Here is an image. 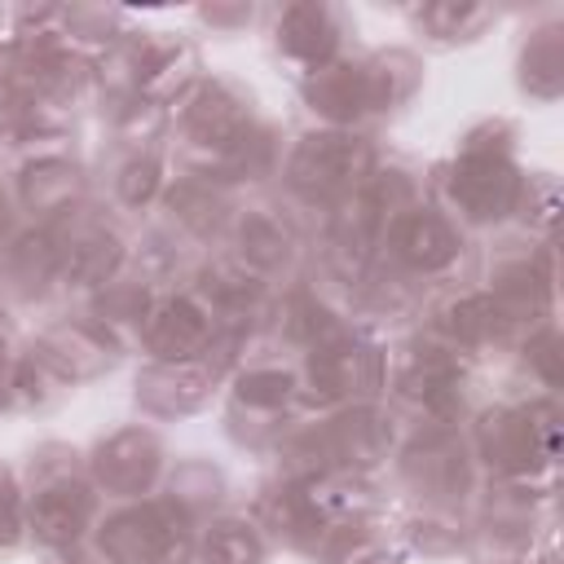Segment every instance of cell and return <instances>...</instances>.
I'll return each instance as SVG.
<instances>
[{"label": "cell", "instance_id": "1", "mask_svg": "<svg viewBox=\"0 0 564 564\" xmlns=\"http://www.w3.org/2000/svg\"><path fill=\"white\" fill-rule=\"evenodd\" d=\"M560 441V410L551 397L529 401L524 410L498 405L485 410L476 423V449L502 480H529L538 467L555 458Z\"/></svg>", "mask_w": 564, "mask_h": 564}, {"label": "cell", "instance_id": "2", "mask_svg": "<svg viewBox=\"0 0 564 564\" xmlns=\"http://www.w3.org/2000/svg\"><path fill=\"white\" fill-rule=\"evenodd\" d=\"M189 516L172 502H141L101 524V555L110 564H185L189 560Z\"/></svg>", "mask_w": 564, "mask_h": 564}, {"label": "cell", "instance_id": "3", "mask_svg": "<svg viewBox=\"0 0 564 564\" xmlns=\"http://www.w3.org/2000/svg\"><path fill=\"white\" fill-rule=\"evenodd\" d=\"M370 172V145L344 128L308 132L286 159V185L304 198H344Z\"/></svg>", "mask_w": 564, "mask_h": 564}, {"label": "cell", "instance_id": "4", "mask_svg": "<svg viewBox=\"0 0 564 564\" xmlns=\"http://www.w3.org/2000/svg\"><path fill=\"white\" fill-rule=\"evenodd\" d=\"M48 234L57 247V278L79 282V286H101L115 278L123 260V238L115 234V225L70 207L66 216H57V229Z\"/></svg>", "mask_w": 564, "mask_h": 564}, {"label": "cell", "instance_id": "5", "mask_svg": "<svg viewBox=\"0 0 564 564\" xmlns=\"http://www.w3.org/2000/svg\"><path fill=\"white\" fill-rule=\"evenodd\" d=\"M405 480L436 502H463L471 489V458L454 427H423L401 454Z\"/></svg>", "mask_w": 564, "mask_h": 564}, {"label": "cell", "instance_id": "6", "mask_svg": "<svg viewBox=\"0 0 564 564\" xmlns=\"http://www.w3.org/2000/svg\"><path fill=\"white\" fill-rule=\"evenodd\" d=\"M516 194H520V172L511 167V159H463L458 154L454 167L445 172V198L471 225H489L516 212Z\"/></svg>", "mask_w": 564, "mask_h": 564}, {"label": "cell", "instance_id": "7", "mask_svg": "<svg viewBox=\"0 0 564 564\" xmlns=\"http://www.w3.org/2000/svg\"><path fill=\"white\" fill-rule=\"evenodd\" d=\"M137 335L154 352V361H189L212 348L216 317L207 313V304L198 295H172V300L150 304Z\"/></svg>", "mask_w": 564, "mask_h": 564}, {"label": "cell", "instance_id": "8", "mask_svg": "<svg viewBox=\"0 0 564 564\" xmlns=\"http://www.w3.org/2000/svg\"><path fill=\"white\" fill-rule=\"evenodd\" d=\"M379 383H383L379 348L352 335L308 352V397L317 401H357V397H370Z\"/></svg>", "mask_w": 564, "mask_h": 564}, {"label": "cell", "instance_id": "9", "mask_svg": "<svg viewBox=\"0 0 564 564\" xmlns=\"http://www.w3.org/2000/svg\"><path fill=\"white\" fill-rule=\"evenodd\" d=\"M216 375H220V366L207 352L189 357V361H154L137 375V405L150 414H163V419L194 414L212 397Z\"/></svg>", "mask_w": 564, "mask_h": 564}, {"label": "cell", "instance_id": "10", "mask_svg": "<svg viewBox=\"0 0 564 564\" xmlns=\"http://www.w3.org/2000/svg\"><path fill=\"white\" fill-rule=\"evenodd\" d=\"M159 463H163L159 436L145 432V427H123V432H115L110 441L97 445V454H93V480L106 494L132 498V494H145L154 485Z\"/></svg>", "mask_w": 564, "mask_h": 564}, {"label": "cell", "instance_id": "11", "mask_svg": "<svg viewBox=\"0 0 564 564\" xmlns=\"http://www.w3.org/2000/svg\"><path fill=\"white\" fill-rule=\"evenodd\" d=\"M278 53L300 62L304 70H317L335 62V48L344 40V13L335 4H286L273 22Z\"/></svg>", "mask_w": 564, "mask_h": 564}, {"label": "cell", "instance_id": "12", "mask_svg": "<svg viewBox=\"0 0 564 564\" xmlns=\"http://www.w3.org/2000/svg\"><path fill=\"white\" fill-rule=\"evenodd\" d=\"M35 357H44L66 383H88V379L106 375L119 352H115V344L106 339L101 326H88V322H53L35 339Z\"/></svg>", "mask_w": 564, "mask_h": 564}, {"label": "cell", "instance_id": "13", "mask_svg": "<svg viewBox=\"0 0 564 564\" xmlns=\"http://www.w3.org/2000/svg\"><path fill=\"white\" fill-rule=\"evenodd\" d=\"M93 507H97L93 485H84V480H75V476H62V480L35 485L26 524H31L35 538L48 542V546H75L79 533H84L88 520H93Z\"/></svg>", "mask_w": 564, "mask_h": 564}, {"label": "cell", "instance_id": "14", "mask_svg": "<svg viewBox=\"0 0 564 564\" xmlns=\"http://www.w3.org/2000/svg\"><path fill=\"white\" fill-rule=\"evenodd\" d=\"M392 247H397L405 269H414V273H445L458 260L463 238H458L449 216H441L432 207H410L392 225Z\"/></svg>", "mask_w": 564, "mask_h": 564}, {"label": "cell", "instance_id": "15", "mask_svg": "<svg viewBox=\"0 0 564 564\" xmlns=\"http://www.w3.org/2000/svg\"><path fill=\"white\" fill-rule=\"evenodd\" d=\"M304 101L326 123H352L357 115H366V101H361V62H326V66L308 70Z\"/></svg>", "mask_w": 564, "mask_h": 564}, {"label": "cell", "instance_id": "16", "mask_svg": "<svg viewBox=\"0 0 564 564\" xmlns=\"http://www.w3.org/2000/svg\"><path fill=\"white\" fill-rule=\"evenodd\" d=\"M53 278H57V247H53V234L48 229L22 234L13 247H4V256H0V291L4 295L31 300Z\"/></svg>", "mask_w": 564, "mask_h": 564}, {"label": "cell", "instance_id": "17", "mask_svg": "<svg viewBox=\"0 0 564 564\" xmlns=\"http://www.w3.org/2000/svg\"><path fill=\"white\" fill-rule=\"evenodd\" d=\"M260 516H264V524H269L278 538H286V542H295V546H317V538L326 533V516L317 511L308 485H300V480L273 485V489L260 498Z\"/></svg>", "mask_w": 564, "mask_h": 564}, {"label": "cell", "instance_id": "18", "mask_svg": "<svg viewBox=\"0 0 564 564\" xmlns=\"http://www.w3.org/2000/svg\"><path fill=\"white\" fill-rule=\"evenodd\" d=\"M198 300L207 304L212 317H225V322H234V330H238V322L251 317L256 304H260V278H256L242 260H216V264L203 269Z\"/></svg>", "mask_w": 564, "mask_h": 564}, {"label": "cell", "instance_id": "19", "mask_svg": "<svg viewBox=\"0 0 564 564\" xmlns=\"http://www.w3.org/2000/svg\"><path fill=\"white\" fill-rule=\"evenodd\" d=\"M520 88L538 101H555L564 88V31L560 22H542L529 31L520 48Z\"/></svg>", "mask_w": 564, "mask_h": 564}, {"label": "cell", "instance_id": "20", "mask_svg": "<svg viewBox=\"0 0 564 564\" xmlns=\"http://www.w3.org/2000/svg\"><path fill=\"white\" fill-rule=\"evenodd\" d=\"M419 57L405 53V48H388V53H375L370 62H361V101L366 110H392L401 106L405 97H414L419 88Z\"/></svg>", "mask_w": 564, "mask_h": 564}, {"label": "cell", "instance_id": "21", "mask_svg": "<svg viewBox=\"0 0 564 564\" xmlns=\"http://www.w3.org/2000/svg\"><path fill=\"white\" fill-rule=\"evenodd\" d=\"M291 247H295V234L278 212H269V207L242 212V220H238V260L251 273L278 269L291 256Z\"/></svg>", "mask_w": 564, "mask_h": 564}, {"label": "cell", "instance_id": "22", "mask_svg": "<svg viewBox=\"0 0 564 564\" xmlns=\"http://www.w3.org/2000/svg\"><path fill=\"white\" fill-rule=\"evenodd\" d=\"M84 189V176L70 159H44V163H31L26 176H22V203L31 212H44V216H66L75 207Z\"/></svg>", "mask_w": 564, "mask_h": 564}, {"label": "cell", "instance_id": "23", "mask_svg": "<svg viewBox=\"0 0 564 564\" xmlns=\"http://www.w3.org/2000/svg\"><path fill=\"white\" fill-rule=\"evenodd\" d=\"M273 163H278V137H273V128L251 123L242 137H234V141L216 154L212 176H220V181H256V176H264Z\"/></svg>", "mask_w": 564, "mask_h": 564}, {"label": "cell", "instance_id": "24", "mask_svg": "<svg viewBox=\"0 0 564 564\" xmlns=\"http://www.w3.org/2000/svg\"><path fill=\"white\" fill-rule=\"evenodd\" d=\"M66 379L44 361V357H18L13 366H9V383H4V401H13V405H22V410H44V405H57L62 397H66Z\"/></svg>", "mask_w": 564, "mask_h": 564}, {"label": "cell", "instance_id": "25", "mask_svg": "<svg viewBox=\"0 0 564 564\" xmlns=\"http://www.w3.org/2000/svg\"><path fill=\"white\" fill-rule=\"evenodd\" d=\"M167 207H172V220L189 234H216L220 220H225V198L212 189V181H176L167 189Z\"/></svg>", "mask_w": 564, "mask_h": 564}, {"label": "cell", "instance_id": "26", "mask_svg": "<svg viewBox=\"0 0 564 564\" xmlns=\"http://www.w3.org/2000/svg\"><path fill=\"white\" fill-rule=\"evenodd\" d=\"M220 494H225V476H220L212 463H203V458H189V463H181V467L167 476V498H172L185 516L212 511V507L220 502Z\"/></svg>", "mask_w": 564, "mask_h": 564}, {"label": "cell", "instance_id": "27", "mask_svg": "<svg viewBox=\"0 0 564 564\" xmlns=\"http://www.w3.org/2000/svg\"><path fill=\"white\" fill-rule=\"evenodd\" d=\"M93 313L110 330H119V326H137L141 330V322L150 313V286L141 278H110V282H101Z\"/></svg>", "mask_w": 564, "mask_h": 564}, {"label": "cell", "instance_id": "28", "mask_svg": "<svg viewBox=\"0 0 564 564\" xmlns=\"http://www.w3.org/2000/svg\"><path fill=\"white\" fill-rule=\"evenodd\" d=\"M295 397V379L291 370L282 366H247L238 375V401L234 405H247V410H264V414H282V405Z\"/></svg>", "mask_w": 564, "mask_h": 564}, {"label": "cell", "instance_id": "29", "mask_svg": "<svg viewBox=\"0 0 564 564\" xmlns=\"http://www.w3.org/2000/svg\"><path fill=\"white\" fill-rule=\"evenodd\" d=\"M494 22V9L489 4H454V0H441V4H427L419 9V26H427L436 40H471L480 35L485 26Z\"/></svg>", "mask_w": 564, "mask_h": 564}, {"label": "cell", "instance_id": "30", "mask_svg": "<svg viewBox=\"0 0 564 564\" xmlns=\"http://www.w3.org/2000/svg\"><path fill=\"white\" fill-rule=\"evenodd\" d=\"M322 546H326V560L330 564H388L383 538L370 524H361V520L335 524L330 533H322Z\"/></svg>", "mask_w": 564, "mask_h": 564}, {"label": "cell", "instance_id": "31", "mask_svg": "<svg viewBox=\"0 0 564 564\" xmlns=\"http://www.w3.org/2000/svg\"><path fill=\"white\" fill-rule=\"evenodd\" d=\"M260 538L238 520H220L203 538V564H260Z\"/></svg>", "mask_w": 564, "mask_h": 564}, {"label": "cell", "instance_id": "32", "mask_svg": "<svg viewBox=\"0 0 564 564\" xmlns=\"http://www.w3.org/2000/svg\"><path fill=\"white\" fill-rule=\"evenodd\" d=\"M115 22L119 13L115 9H101V4H70L62 9V44H115Z\"/></svg>", "mask_w": 564, "mask_h": 564}, {"label": "cell", "instance_id": "33", "mask_svg": "<svg viewBox=\"0 0 564 564\" xmlns=\"http://www.w3.org/2000/svg\"><path fill=\"white\" fill-rule=\"evenodd\" d=\"M159 176H163L159 159L137 150V154L119 167V176H115V194H119V203H123V207H145V203L154 198V189H159Z\"/></svg>", "mask_w": 564, "mask_h": 564}, {"label": "cell", "instance_id": "34", "mask_svg": "<svg viewBox=\"0 0 564 564\" xmlns=\"http://www.w3.org/2000/svg\"><path fill=\"white\" fill-rule=\"evenodd\" d=\"M511 141H516V128L507 119H485L463 137L458 154L463 159H511Z\"/></svg>", "mask_w": 564, "mask_h": 564}, {"label": "cell", "instance_id": "35", "mask_svg": "<svg viewBox=\"0 0 564 564\" xmlns=\"http://www.w3.org/2000/svg\"><path fill=\"white\" fill-rule=\"evenodd\" d=\"M410 538H414V546L427 551V555H449V551L463 546V529H458L454 520H445V516H423V520H414V524H410Z\"/></svg>", "mask_w": 564, "mask_h": 564}, {"label": "cell", "instance_id": "36", "mask_svg": "<svg viewBox=\"0 0 564 564\" xmlns=\"http://www.w3.org/2000/svg\"><path fill=\"white\" fill-rule=\"evenodd\" d=\"M516 212L533 225H551V212H555V181L546 172L529 176V185L520 181V194H516Z\"/></svg>", "mask_w": 564, "mask_h": 564}, {"label": "cell", "instance_id": "37", "mask_svg": "<svg viewBox=\"0 0 564 564\" xmlns=\"http://www.w3.org/2000/svg\"><path fill=\"white\" fill-rule=\"evenodd\" d=\"M524 352H529L533 375H538L546 388H560V335H555V326L533 330L529 344H524Z\"/></svg>", "mask_w": 564, "mask_h": 564}, {"label": "cell", "instance_id": "38", "mask_svg": "<svg viewBox=\"0 0 564 564\" xmlns=\"http://www.w3.org/2000/svg\"><path fill=\"white\" fill-rule=\"evenodd\" d=\"M31 476H35V485L75 476V449H66V445H40V454H31Z\"/></svg>", "mask_w": 564, "mask_h": 564}, {"label": "cell", "instance_id": "39", "mask_svg": "<svg viewBox=\"0 0 564 564\" xmlns=\"http://www.w3.org/2000/svg\"><path fill=\"white\" fill-rule=\"evenodd\" d=\"M22 533V511H18V489H13V476L9 467L0 463V546H13Z\"/></svg>", "mask_w": 564, "mask_h": 564}, {"label": "cell", "instance_id": "40", "mask_svg": "<svg viewBox=\"0 0 564 564\" xmlns=\"http://www.w3.org/2000/svg\"><path fill=\"white\" fill-rule=\"evenodd\" d=\"M198 18L207 22V26H242V22H251V4H203L198 9Z\"/></svg>", "mask_w": 564, "mask_h": 564}, {"label": "cell", "instance_id": "41", "mask_svg": "<svg viewBox=\"0 0 564 564\" xmlns=\"http://www.w3.org/2000/svg\"><path fill=\"white\" fill-rule=\"evenodd\" d=\"M9 229H13V212H9V198L0 194V247H4V238H9Z\"/></svg>", "mask_w": 564, "mask_h": 564}]
</instances>
